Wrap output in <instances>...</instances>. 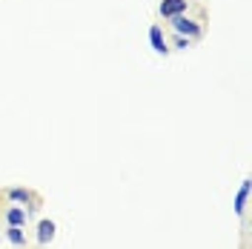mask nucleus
Wrapping results in <instances>:
<instances>
[{"label":"nucleus","instance_id":"1","mask_svg":"<svg viewBox=\"0 0 252 249\" xmlns=\"http://www.w3.org/2000/svg\"><path fill=\"white\" fill-rule=\"evenodd\" d=\"M169 29H172V34H184V37H189V40L204 37V23L195 20V17H189V15L172 17V20H169Z\"/></svg>","mask_w":252,"mask_h":249},{"label":"nucleus","instance_id":"2","mask_svg":"<svg viewBox=\"0 0 252 249\" xmlns=\"http://www.w3.org/2000/svg\"><path fill=\"white\" fill-rule=\"evenodd\" d=\"M6 198H9L12 203H17V206H23L29 215L40 206V198H37L32 189H26V187H9V189H6Z\"/></svg>","mask_w":252,"mask_h":249},{"label":"nucleus","instance_id":"3","mask_svg":"<svg viewBox=\"0 0 252 249\" xmlns=\"http://www.w3.org/2000/svg\"><path fill=\"white\" fill-rule=\"evenodd\" d=\"M189 12V0H160L158 3V15L163 20H172L178 15H187Z\"/></svg>","mask_w":252,"mask_h":249},{"label":"nucleus","instance_id":"4","mask_svg":"<svg viewBox=\"0 0 252 249\" xmlns=\"http://www.w3.org/2000/svg\"><path fill=\"white\" fill-rule=\"evenodd\" d=\"M149 46H152V52L155 55H160V58H166L172 49H169V40H166V34H163V29L160 26H149Z\"/></svg>","mask_w":252,"mask_h":249},{"label":"nucleus","instance_id":"5","mask_svg":"<svg viewBox=\"0 0 252 249\" xmlns=\"http://www.w3.org/2000/svg\"><path fill=\"white\" fill-rule=\"evenodd\" d=\"M55 235H58V223H55V220L43 218L40 223H37V244H40V247L52 244V241H55Z\"/></svg>","mask_w":252,"mask_h":249},{"label":"nucleus","instance_id":"6","mask_svg":"<svg viewBox=\"0 0 252 249\" xmlns=\"http://www.w3.org/2000/svg\"><path fill=\"white\" fill-rule=\"evenodd\" d=\"M250 178L247 181H241V187H238V192H235V201H232V209H235V215H244V209H247V201H250Z\"/></svg>","mask_w":252,"mask_h":249},{"label":"nucleus","instance_id":"7","mask_svg":"<svg viewBox=\"0 0 252 249\" xmlns=\"http://www.w3.org/2000/svg\"><path fill=\"white\" fill-rule=\"evenodd\" d=\"M3 218H6V223H9V226H26V223H29V212H26V209H23V206H9V209H6V215H3Z\"/></svg>","mask_w":252,"mask_h":249},{"label":"nucleus","instance_id":"8","mask_svg":"<svg viewBox=\"0 0 252 249\" xmlns=\"http://www.w3.org/2000/svg\"><path fill=\"white\" fill-rule=\"evenodd\" d=\"M6 241H9L12 247L23 249L26 247V232H23V226H9V229H6Z\"/></svg>","mask_w":252,"mask_h":249},{"label":"nucleus","instance_id":"9","mask_svg":"<svg viewBox=\"0 0 252 249\" xmlns=\"http://www.w3.org/2000/svg\"><path fill=\"white\" fill-rule=\"evenodd\" d=\"M189 46H192V40H189V37H184V34H175L172 43H169V49H178V52H187Z\"/></svg>","mask_w":252,"mask_h":249}]
</instances>
